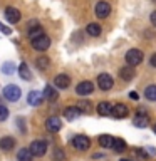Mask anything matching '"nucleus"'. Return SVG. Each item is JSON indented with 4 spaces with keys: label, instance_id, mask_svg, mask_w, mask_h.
Returning a JSON list of instances; mask_svg holds the SVG:
<instances>
[{
    "label": "nucleus",
    "instance_id": "obj_1",
    "mask_svg": "<svg viewBox=\"0 0 156 161\" xmlns=\"http://www.w3.org/2000/svg\"><path fill=\"white\" fill-rule=\"evenodd\" d=\"M2 94H3V97L7 99V101H10V103L19 101L20 96H22V92H20V87H19V86H14V84L5 86L3 91H2Z\"/></svg>",
    "mask_w": 156,
    "mask_h": 161
},
{
    "label": "nucleus",
    "instance_id": "obj_2",
    "mask_svg": "<svg viewBox=\"0 0 156 161\" xmlns=\"http://www.w3.org/2000/svg\"><path fill=\"white\" fill-rule=\"evenodd\" d=\"M29 151L32 153V156H37V158H40V156H44L45 151H47V143H45L44 139H35V141H32V143H30Z\"/></svg>",
    "mask_w": 156,
    "mask_h": 161
},
{
    "label": "nucleus",
    "instance_id": "obj_3",
    "mask_svg": "<svg viewBox=\"0 0 156 161\" xmlns=\"http://www.w3.org/2000/svg\"><path fill=\"white\" fill-rule=\"evenodd\" d=\"M141 60H143V52H141L139 49H131L128 50V54H126V62L128 65H138L141 64Z\"/></svg>",
    "mask_w": 156,
    "mask_h": 161
},
{
    "label": "nucleus",
    "instance_id": "obj_4",
    "mask_svg": "<svg viewBox=\"0 0 156 161\" xmlns=\"http://www.w3.org/2000/svg\"><path fill=\"white\" fill-rule=\"evenodd\" d=\"M32 47L37 50V52H44V50H47L50 47V39L47 35H40V37L32 40Z\"/></svg>",
    "mask_w": 156,
    "mask_h": 161
},
{
    "label": "nucleus",
    "instance_id": "obj_5",
    "mask_svg": "<svg viewBox=\"0 0 156 161\" xmlns=\"http://www.w3.org/2000/svg\"><path fill=\"white\" fill-rule=\"evenodd\" d=\"M133 123H134L136 128H146V126H148V123H149L148 113H146L143 108H139L138 113H136V116H134V119H133Z\"/></svg>",
    "mask_w": 156,
    "mask_h": 161
},
{
    "label": "nucleus",
    "instance_id": "obj_6",
    "mask_svg": "<svg viewBox=\"0 0 156 161\" xmlns=\"http://www.w3.org/2000/svg\"><path fill=\"white\" fill-rule=\"evenodd\" d=\"M72 146L79 151H86V149H89V146H91V139L84 134H77L72 139Z\"/></svg>",
    "mask_w": 156,
    "mask_h": 161
},
{
    "label": "nucleus",
    "instance_id": "obj_7",
    "mask_svg": "<svg viewBox=\"0 0 156 161\" xmlns=\"http://www.w3.org/2000/svg\"><path fill=\"white\" fill-rule=\"evenodd\" d=\"M27 35L30 37V40H34V39L40 37V35H44V29H42V25H40L39 22H35V20H32V22L29 24Z\"/></svg>",
    "mask_w": 156,
    "mask_h": 161
},
{
    "label": "nucleus",
    "instance_id": "obj_8",
    "mask_svg": "<svg viewBox=\"0 0 156 161\" xmlns=\"http://www.w3.org/2000/svg\"><path fill=\"white\" fill-rule=\"evenodd\" d=\"M113 84H114V80H113V77H111L109 74H99L98 75V86H99V89L109 91L111 87H113Z\"/></svg>",
    "mask_w": 156,
    "mask_h": 161
},
{
    "label": "nucleus",
    "instance_id": "obj_9",
    "mask_svg": "<svg viewBox=\"0 0 156 161\" xmlns=\"http://www.w3.org/2000/svg\"><path fill=\"white\" fill-rule=\"evenodd\" d=\"M128 114H129V109L126 104H116V106H113V109H111V116H114L116 119H123Z\"/></svg>",
    "mask_w": 156,
    "mask_h": 161
},
{
    "label": "nucleus",
    "instance_id": "obj_10",
    "mask_svg": "<svg viewBox=\"0 0 156 161\" xmlns=\"http://www.w3.org/2000/svg\"><path fill=\"white\" fill-rule=\"evenodd\" d=\"M94 91V84L91 82V80H82V82L77 84V87H75V92L79 96H87Z\"/></svg>",
    "mask_w": 156,
    "mask_h": 161
},
{
    "label": "nucleus",
    "instance_id": "obj_11",
    "mask_svg": "<svg viewBox=\"0 0 156 161\" xmlns=\"http://www.w3.org/2000/svg\"><path fill=\"white\" fill-rule=\"evenodd\" d=\"M60 128H62V121L59 118H55V116L45 121V129H47L49 133H57V131H60Z\"/></svg>",
    "mask_w": 156,
    "mask_h": 161
},
{
    "label": "nucleus",
    "instance_id": "obj_12",
    "mask_svg": "<svg viewBox=\"0 0 156 161\" xmlns=\"http://www.w3.org/2000/svg\"><path fill=\"white\" fill-rule=\"evenodd\" d=\"M109 14H111V5L108 2H98V5H96V15L99 19H106Z\"/></svg>",
    "mask_w": 156,
    "mask_h": 161
},
{
    "label": "nucleus",
    "instance_id": "obj_13",
    "mask_svg": "<svg viewBox=\"0 0 156 161\" xmlns=\"http://www.w3.org/2000/svg\"><path fill=\"white\" fill-rule=\"evenodd\" d=\"M42 101H44V94L39 92V91H30L27 94V103L30 106H40Z\"/></svg>",
    "mask_w": 156,
    "mask_h": 161
},
{
    "label": "nucleus",
    "instance_id": "obj_14",
    "mask_svg": "<svg viewBox=\"0 0 156 161\" xmlns=\"http://www.w3.org/2000/svg\"><path fill=\"white\" fill-rule=\"evenodd\" d=\"M5 19H7L10 24H17L20 20V10L14 8V7H7L5 8Z\"/></svg>",
    "mask_w": 156,
    "mask_h": 161
},
{
    "label": "nucleus",
    "instance_id": "obj_15",
    "mask_svg": "<svg viewBox=\"0 0 156 161\" xmlns=\"http://www.w3.org/2000/svg\"><path fill=\"white\" fill-rule=\"evenodd\" d=\"M54 84H55V87H59V89H67L69 84H70V79H69L67 74H59V75H55Z\"/></svg>",
    "mask_w": 156,
    "mask_h": 161
},
{
    "label": "nucleus",
    "instance_id": "obj_16",
    "mask_svg": "<svg viewBox=\"0 0 156 161\" xmlns=\"http://www.w3.org/2000/svg\"><path fill=\"white\" fill-rule=\"evenodd\" d=\"M119 77L126 80V82H129L131 79L134 77V67L133 65H124V67L119 69Z\"/></svg>",
    "mask_w": 156,
    "mask_h": 161
},
{
    "label": "nucleus",
    "instance_id": "obj_17",
    "mask_svg": "<svg viewBox=\"0 0 156 161\" xmlns=\"http://www.w3.org/2000/svg\"><path fill=\"white\" fill-rule=\"evenodd\" d=\"M79 116H81V113H79L77 106H69V108H65V111H64V118L67 121H75Z\"/></svg>",
    "mask_w": 156,
    "mask_h": 161
},
{
    "label": "nucleus",
    "instance_id": "obj_18",
    "mask_svg": "<svg viewBox=\"0 0 156 161\" xmlns=\"http://www.w3.org/2000/svg\"><path fill=\"white\" fill-rule=\"evenodd\" d=\"M14 146H15V139L12 136H3V138L0 139V149L10 151V149H14Z\"/></svg>",
    "mask_w": 156,
    "mask_h": 161
},
{
    "label": "nucleus",
    "instance_id": "obj_19",
    "mask_svg": "<svg viewBox=\"0 0 156 161\" xmlns=\"http://www.w3.org/2000/svg\"><path fill=\"white\" fill-rule=\"evenodd\" d=\"M44 97L47 99V101H50V103H54V101H57V97H59V94H57V91H55L52 86H45V89H44Z\"/></svg>",
    "mask_w": 156,
    "mask_h": 161
},
{
    "label": "nucleus",
    "instance_id": "obj_20",
    "mask_svg": "<svg viewBox=\"0 0 156 161\" xmlns=\"http://www.w3.org/2000/svg\"><path fill=\"white\" fill-rule=\"evenodd\" d=\"M111 109H113L111 103H106V101H103V103L98 104V114H99V116H109V114H111Z\"/></svg>",
    "mask_w": 156,
    "mask_h": 161
},
{
    "label": "nucleus",
    "instance_id": "obj_21",
    "mask_svg": "<svg viewBox=\"0 0 156 161\" xmlns=\"http://www.w3.org/2000/svg\"><path fill=\"white\" fill-rule=\"evenodd\" d=\"M19 75L22 77L24 80H29V79H32V74H30V69H29V65L22 62L19 65Z\"/></svg>",
    "mask_w": 156,
    "mask_h": 161
},
{
    "label": "nucleus",
    "instance_id": "obj_22",
    "mask_svg": "<svg viewBox=\"0 0 156 161\" xmlns=\"http://www.w3.org/2000/svg\"><path fill=\"white\" fill-rule=\"evenodd\" d=\"M35 65H37L39 70H45L50 65V60H49V57H45V55H40V57L35 59Z\"/></svg>",
    "mask_w": 156,
    "mask_h": 161
},
{
    "label": "nucleus",
    "instance_id": "obj_23",
    "mask_svg": "<svg viewBox=\"0 0 156 161\" xmlns=\"http://www.w3.org/2000/svg\"><path fill=\"white\" fill-rule=\"evenodd\" d=\"M114 151H118V153H123V151L126 149V141L121 139V138H114L113 139V146H111Z\"/></svg>",
    "mask_w": 156,
    "mask_h": 161
},
{
    "label": "nucleus",
    "instance_id": "obj_24",
    "mask_svg": "<svg viewBox=\"0 0 156 161\" xmlns=\"http://www.w3.org/2000/svg\"><path fill=\"white\" fill-rule=\"evenodd\" d=\"M32 158H34V156H32V153L29 151V148H22V149L17 153V159H19V161H32Z\"/></svg>",
    "mask_w": 156,
    "mask_h": 161
},
{
    "label": "nucleus",
    "instance_id": "obj_25",
    "mask_svg": "<svg viewBox=\"0 0 156 161\" xmlns=\"http://www.w3.org/2000/svg\"><path fill=\"white\" fill-rule=\"evenodd\" d=\"M113 136L111 134H101L99 136V144L103 146V148H111L113 146Z\"/></svg>",
    "mask_w": 156,
    "mask_h": 161
},
{
    "label": "nucleus",
    "instance_id": "obj_26",
    "mask_svg": "<svg viewBox=\"0 0 156 161\" xmlns=\"http://www.w3.org/2000/svg\"><path fill=\"white\" fill-rule=\"evenodd\" d=\"M87 34L92 35V37H98V35H101V25H99V24H89V25H87Z\"/></svg>",
    "mask_w": 156,
    "mask_h": 161
},
{
    "label": "nucleus",
    "instance_id": "obj_27",
    "mask_svg": "<svg viewBox=\"0 0 156 161\" xmlns=\"http://www.w3.org/2000/svg\"><path fill=\"white\" fill-rule=\"evenodd\" d=\"M144 96L148 101H156V86H148L144 89Z\"/></svg>",
    "mask_w": 156,
    "mask_h": 161
},
{
    "label": "nucleus",
    "instance_id": "obj_28",
    "mask_svg": "<svg viewBox=\"0 0 156 161\" xmlns=\"http://www.w3.org/2000/svg\"><path fill=\"white\" fill-rule=\"evenodd\" d=\"M77 109H79L81 114H82V113H91V111H92V104H91L89 101H81L79 106H77Z\"/></svg>",
    "mask_w": 156,
    "mask_h": 161
},
{
    "label": "nucleus",
    "instance_id": "obj_29",
    "mask_svg": "<svg viewBox=\"0 0 156 161\" xmlns=\"http://www.w3.org/2000/svg\"><path fill=\"white\" fill-rule=\"evenodd\" d=\"M52 159H54V161H64V159H65V154H64V151L60 149V148H54Z\"/></svg>",
    "mask_w": 156,
    "mask_h": 161
},
{
    "label": "nucleus",
    "instance_id": "obj_30",
    "mask_svg": "<svg viewBox=\"0 0 156 161\" xmlns=\"http://www.w3.org/2000/svg\"><path fill=\"white\" fill-rule=\"evenodd\" d=\"M14 70H15L14 62H5L3 67H2V72H3V74H14Z\"/></svg>",
    "mask_w": 156,
    "mask_h": 161
},
{
    "label": "nucleus",
    "instance_id": "obj_31",
    "mask_svg": "<svg viewBox=\"0 0 156 161\" xmlns=\"http://www.w3.org/2000/svg\"><path fill=\"white\" fill-rule=\"evenodd\" d=\"M8 118V109L3 104H0V121H7Z\"/></svg>",
    "mask_w": 156,
    "mask_h": 161
},
{
    "label": "nucleus",
    "instance_id": "obj_32",
    "mask_svg": "<svg viewBox=\"0 0 156 161\" xmlns=\"http://www.w3.org/2000/svg\"><path fill=\"white\" fill-rule=\"evenodd\" d=\"M136 154L141 156V158H148V153H146L144 149H141V148H136Z\"/></svg>",
    "mask_w": 156,
    "mask_h": 161
},
{
    "label": "nucleus",
    "instance_id": "obj_33",
    "mask_svg": "<svg viewBox=\"0 0 156 161\" xmlns=\"http://www.w3.org/2000/svg\"><path fill=\"white\" fill-rule=\"evenodd\" d=\"M17 124H19L20 131H22V133H25V126H24V118H19V119H17Z\"/></svg>",
    "mask_w": 156,
    "mask_h": 161
},
{
    "label": "nucleus",
    "instance_id": "obj_34",
    "mask_svg": "<svg viewBox=\"0 0 156 161\" xmlns=\"http://www.w3.org/2000/svg\"><path fill=\"white\" fill-rule=\"evenodd\" d=\"M0 30H2V32H3V34H7V35H8L10 32H12V30H10L8 27H5V25H3L2 22H0Z\"/></svg>",
    "mask_w": 156,
    "mask_h": 161
},
{
    "label": "nucleus",
    "instance_id": "obj_35",
    "mask_svg": "<svg viewBox=\"0 0 156 161\" xmlns=\"http://www.w3.org/2000/svg\"><path fill=\"white\" fill-rule=\"evenodd\" d=\"M149 20H151V24H153L154 27H156V10H154L153 14H151V17H149Z\"/></svg>",
    "mask_w": 156,
    "mask_h": 161
},
{
    "label": "nucleus",
    "instance_id": "obj_36",
    "mask_svg": "<svg viewBox=\"0 0 156 161\" xmlns=\"http://www.w3.org/2000/svg\"><path fill=\"white\" fill-rule=\"evenodd\" d=\"M129 97L133 99V101H136V99L139 97V96H138V92H136V91H131V92H129Z\"/></svg>",
    "mask_w": 156,
    "mask_h": 161
},
{
    "label": "nucleus",
    "instance_id": "obj_37",
    "mask_svg": "<svg viewBox=\"0 0 156 161\" xmlns=\"http://www.w3.org/2000/svg\"><path fill=\"white\" fill-rule=\"evenodd\" d=\"M149 62H151V65H153V67H156V54H153V55H151Z\"/></svg>",
    "mask_w": 156,
    "mask_h": 161
},
{
    "label": "nucleus",
    "instance_id": "obj_38",
    "mask_svg": "<svg viewBox=\"0 0 156 161\" xmlns=\"http://www.w3.org/2000/svg\"><path fill=\"white\" fill-rule=\"evenodd\" d=\"M153 131H154V134H156V124L153 126Z\"/></svg>",
    "mask_w": 156,
    "mask_h": 161
},
{
    "label": "nucleus",
    "instance_id": "obj_39",
    "mask_svg": "<svg viewBox=\"0 0 156 161\" xmlns=\"http://www.w3.org/2000/svg\"><path fill=\"white\" fill-rule=\"evenodd\" d=\"M121 161H131V159H121Z\"/></svg>",
    "mask_w": 156,
    "mask_h": 161
},
{
    "label": "nucleus",
    "instance_id": "obj_40",
    "mask_svg": "<svg viewBox=\"0 0 156 161\" xmlns=\"http://www.w3.org/2000/svg\"><path fill=\"white\" fill-rule=\"evenodd\" d=\"M153 2H154V3H156V0H153Z\"/></svg>",
    "mask_w": 156,
    "mask_h": 161
}]
</instances>
